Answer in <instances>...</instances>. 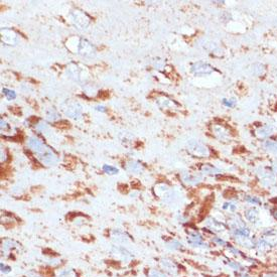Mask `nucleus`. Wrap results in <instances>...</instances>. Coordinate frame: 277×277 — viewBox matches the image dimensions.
Segmentation results:
<instances>
[{
  "mask_svg": "<svg viewBox=\"0 0 277 277\" xmlns=\"http://www.w3.org/2000/svg\"><path fill=\"white\" fill-rule=\"evenodd\" d=\"M258 174H259L260 178L262 180V182L267 185H271L273 184L274 182H275V176H274V174L271 172V170H268V169H261V172H258Z\"/></svg>",
  "mask_w": 277,
  "mask_h": 277,
  "instance_id": "obj_1",
  "label": "nucleus"
},
{
  "mask_svg": "<svg viewBox=\"0 0 277 277\" xmlns=\"http://www.w3.org/2000/svg\"><path fill=\"white\" fill-rule=\"evenodd\" d=\"M160 263H161L162 268L165 269L166 271L170 272V273L174 274V273H176V271H178V267H176V265L174 264V262H172V260L162 259Z\"/></svg>",
  "mask_w": 277,
  "mask_h": 277,
  "instance_id": "obj_2",
  "label": "nucleus"
},
{
  "mask_svg": "<svg viewBox=\"0 0 277 277\" xmlns=\"http://www.w3.org/2000/svg\"><path fill=\"white\" fill-rule=\"evenodd\" d=\"M272 133H273V127H272V126H269V125L263 126V127L257 129V131H256V135H257L259 138L267 137V136L271 135Z\"/></svg>",
  "mask_w": 277,
  "mask_h": 277,
  "instance_id": "obj_3",
  "label": "nucleus"
},
{
  "mask_svg": "<svg viewBox=\"0 0 277 277\" xmlns=\"http://www.w3.org/2000/svg\"><path fill=\"white\" fill-rule=\"evenodd\" d=\"M245 217L248 221L252 222V223H253V222H256V220H257V218H258V211L256 209H253V208L246 210Z\"/></svg>",
  "mask_w": 277,
  "mask_h": 277,
  "instance_id": "obj_4",
  "label": "nucleus"
},
{
  "mask_svg": "<svg viewBox=\"0 0 277 277\" xmlns=\"http://www.w3.org/2000/svg\"><path fill=\"white\" fill-rule=\"evenodd\" d=\"M201 67H199V63L195 65L197 68L193 69V70H195V73H197V74H207V73H210L212 70H213V69H212V67L209 66V65L203 64V63H201Z\"/></svg>",
  "mask_w": 277,
  "mask_h": 277,
  "instance_id": "obj_5",
  "label": "nucleus"
},
{
  "mask_svg": "<svg viewBox=\"0 0 277 277\" xmlns=\"http://www.w3.org/2000/svg\"><path fill=\"white\" fill-rule=\"evenodd\" d=\"M264 146H265V148L269 152L277 154V142L271 141V140H267V141L265 142V144H264Z\"/></svg>",
  "mask_w": 277,
  "mask_h": 277,
  "instance_id": "obj_6",
  "label": "nucleus"
},
{
  "mask_svg": "<svg viewBox=\"0 0 277 277\" xmlns=\"http://www.w3.org/2000/svg\"><path fill=\"white\" fill-rule=\"evenodd\" d=\"M201 170H203V172H206V174H215L214 172H220V170H218L217 168L213 167V166H210V165H203V167H201Z\"/></svg>",
  "mask_w": 277,
  "mask_h": 277,
  "instance_id": "obj_7",
  "label": "nucleus"
},
{
  "mask_svg": "<svg viewBox=\"0 0 277 277\" xmlns=\"http://www.w3.org/2000/svg\"><path fill=\"white\" fill-rule=\"evenodd\" d=\"M167 246L172 250H180V249H182V244L180 243V242H178V241H172Z\"/></svg>",
  "mask_w": 277,
  "mask_h": 277,
  "instance_id": "obj_8",
  "label": "nucleus"
},
{
  "mask_svg": "<svg viewBox=\"0 0 277 277\" xmlns=\"http://www.w3.org/2000/svg\"><path fill=\"white\" fill-rule=\"evenodd\" d=\"M245 201L250 203H253V205H258V203H261V201H260L259 199H257L256 197H250V195L245 197Z\"/></svg>",
  "mask_w": 277,
  "mask_h": 277,
  "instance_id": "obj_9",
  "label": "nucleus"
},
{
  "mask_svg": "<svg viewBox=\"0 0 277 277\" xmlns=\"http://www.w3.org/2000/svg\"><path fill=\"white\" fill-rule=\"evenodd\" d=\"M197 180H199V178H197L195 176H187V178H184V182H187V184H197Z\"/></svg>",
  "mask_w": 277,
  "mask_h": 277,
  "instance_id": "obj_10",
  "label": "nucleus"
},
{
  "mask_svg": "<svg viewBox=\"0 0 277 277\" xmlns=\"http://www.w3.org/2000/svg\"><path fill=\"white\" fill-rule=\"evenodd\" d=\"M56 127H59V128H69L70 127V123L69 122H66V121H62V122H59V123H56Z\"/></svg>",
  "mask_w": 277,
  "mask_h": 277,
  "instance_id": "obj_11",
  "label": "nucleus"
},
{
  "mask_svg": "<svg viewBox=\"0 0 277 277\" xmlns=\"http://www.w3.org/2000/svg\"><path fill=\"white\" fill-rule=\"evenodd\" d=\"M104 170H105V172H107V174H117V172H118V169L111 167V166H107V165L104 166Z\"/></svg>",
  "mask_w": 277,
  "mask_h": 277,
  "instance_id": "obj_12",
  "label": "nucleus"
},
{
  "mask_svg": "<svg viewBox=\"0 0 277 277\" xmlns=\"http://www.w3.org/2000/svg\"><path fill=\"white\" fill-rule=\"evenodd\" d=\"M223 103L225 104L226 106H228V107H233L234 105H235V100L234 99H231V100H227V99H224Z\"/></svg>",
  "mask_w": 277,
  "mask_h": 277,
  "instance_id": "obj_13",
  "label": "nucleus"
},
{
  "mask_svg": "<svg viewBox=\"0 0 277 277\" xmlns=\"http://www.w3.org/2000/svg\"><path fill=\"white\" fill-rule=\"evenodd\" d=\"M213 242H215V243H217L218 245H221V246L226 245V242L224 241V240H222L221 238H219V237L214 238V239H213Z\"/></svg>",
  "mask_w": 277,
  "mask_h": 277,
  "instance_id": "obj_14",
  "label": "nucleus"
},
{
  "mask_svg": "<svg viewBox=\"0 0 277 277\" xmlns=\"http://www.w3.org/2000/svg\"><path fill=\"white\" fill-rule=\"evenodd\" d=\"M26 276L27 277H44L42 275H40L39 273H37V272H33V271H29L26 273Z\"/></svg>",
  "mask_w": 277,
  "mask_h": 277,
  "instance_id": "obj_15",
  "label": "nucleus"
},
{
  "mask_svg": "<svg viewBox=\"0 0 277 277\" xmlns=\"http://www.w3.org/2000/svg\"><path fill=\"white\" fill-rule=\"evenodd\" d=\"M229 265L231 266V267H233L235 270H239L240 268H241V265H240V263H237V262H230Z\"/></svg>",
  "mask_w": 277,
  "mask_h": 277,
  "instance_id": "obj_16",
  "label": "nucleus"
},
{
  "mask_svg": "<svg viewBox=\"0 0 277 277\" xmlns=\"http://www.w3.org/2000/svg\"><path fill=\"white\" fill-rule=\"evenodd\" d=\"M150 277H166V276L158 271H152L151 273H150Z\"/></svg>",
  "mask_w": 277,
  "mask_h": 277,
  "instance_id": "obj_17",
  "label": "nucleus"
},
{
  "mask_svg": "<svg viewBox=\"0 0 277 277\" xmlns=\"http://www.w3.org/2000/svg\"><path fill=\"white\" fill-rule=\"evenodd\" d=\"M229 250H230V251H231L233 254H235V255H241V252H240L239 250L237 249V248H235V247H230Z\"/></svg>",
  "mask_w": 277,
  "mask_h": 277,
  "instance_id": "obj_18",
  "label": "nucleus"
},
{
  "mask_svg": "<svg viewBox=\"0 0 277 277\" xmlns=\"http://www.w3.org/2000/svg\"><path fill=\"white\" fill-rule=\"evenodd\" d=\"M1 268H2V272H3V273H8V272L10 271V267L5 266L4 264H1Z\"/></svg>",
  "mask_w": 277,
  "mask_h": 277,
  "instance_id": "obj_19",
  "label": "nucleus"
},
{
  "mask_svg": "<svg viewBox=\"0 0 277 277\" xmlns=\"http://www.w3.org/2000/svg\"><path fill=\"white\" fill-rule=\"evenodd\" d=\"M99 97H101V98H108V97H109V93L105 92V91H104V92H102V93L99 94Z\"/></svg>",
  "mask_w": 277,
  "mask_h": 277,
  "instance_id": "obj_20",
  "label": "nucleus"
},
{
  "mask_svg": "<svg viewBox=\"0 0 277 277\" xmlns=\"http://www.w3.org/2000/svg\"><path fill=\"white\" fill-rule=\"evenodd\" d=\"M264 277H277V275H275V274H266V275H264Z\"/></svg>",
  "mask_w": 277,
  "mask_h": 277,
  "instance_id": "obj_21",
  "label": "nucleus"
},
{
  "mask_svg": "<svg viewBox=\"0 0 277 277\" xmlns=\"http://www.w3.org/2000/svg\"><path fill=\"white\" fill-rule=\"evenodd\" d=\"M273 166H274V168H275V169H276V172H277V161H275V162H274Z\"/></svg>",
  "mask_w": 277,
  "mask_h": 277,
  "instance_id": "obj_22",
  "label": "nucleus"
},
{
  "mask_svg": "<svg viewBox=\"0 0 277 277\" xmlns=\"http://www.w3.org/2000/svg\"><path fill=\"white\" fill-rule=\"evenodd\" d=\"M273 215H274V217H275V218H276V219H277V210H275V211H274V213H273Z\"/></svg>",
  "mask_w": 277,
  "mask_h": 277,
  "instance_id": "obj_23",
  "label": "nucleus"
}]
</instances>
